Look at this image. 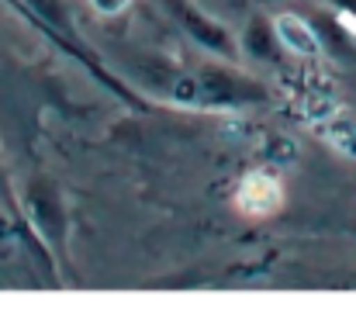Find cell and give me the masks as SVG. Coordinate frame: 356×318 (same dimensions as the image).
<instances>
[{"mask_svg": "<svg viewBox=\"0 0 356 318\" xmlns=\"http://www.w3.org/2000/svg\"><path fill=\"white\" fill-rule=\"evenodd\" d=\"M280 45H284V42H280L277 28H273L266 17H252V21L245 24V31H242V52H245L249 59H259V63L277 59Z\"/></svg>", "mask_w": 356, "mask_h": 318, "instance_id": "obj_1", "label": "cell"}, {"mask_svg": "<svg viewBox=\"0 0 356 318\" xmlns=\"http://www.w3.org/2000/svg\"><path fill=\"white\" fill-rule=\"evenodd\" d=\"M180 17H184L187 31H191V35H197V42H201V45H208V49H215V52H225V56L236 49V45H232V35H229L222 24L208 21L204 14H194L191 7H180Z\"/></svg>", "mask_w": 356, "mask_h": 318, "instance_id": "obj_2", "label": "cell"}, {"mask_svg": "<svg viewBox=\"0 0 356 318\" xmlns=\"http://www.w3.org/2000/svg\"><path fill=\"white\" fill-rule=\"evenodd\" d=\"M277 35H280L284 45H294L298 52H312V49L318 45V42H315V31H312L308 24L294 21V17H284V21L277 24Z\"/></svg>", "mask_w": 356, "mask_h": 318, "instance_id": "obj_3", "label": "cell"}, {"mask_svg": "<svg viewBox=\"0 0 356 318\" xmlns=\"http://www.w3.org/2000/svg\"><path fill=\"white\" fill-rule=\"evenodd\" d=\"M90 3H94V7L101 10V14H118V10L124 7V3H128V0H90Z\"/></svg>", "mask_w": 356, "mask_h": 318, "instance_id": "obj_4", "label": "cell"}, {"mask_svg": "<svg viewBox=\"0 0 356 318\" xmlns=\"http://www.w3.org/2000/svg\"><path fill=\"white\" fill-rule=\"evenodd\" d=\"M336 10H343V14H350V17H356V0H329Z\"/></svg>", "mask_w": 356, "mask_h": 318, "instance_id": "obj_5", "label": "cell"}]
</instances>
